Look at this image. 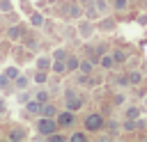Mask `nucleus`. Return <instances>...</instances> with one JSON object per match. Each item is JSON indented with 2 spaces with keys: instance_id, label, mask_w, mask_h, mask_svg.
I'll list each match as a JSON object with an SVG mask.
<instances>
[{
  "instance_id": "obj_28",
  "label": "nucleus",
  "mask_w": 147,
  "mask_h": 142,
  "mask_svg": "<svg viewBox=\"0 0 147 142\" xmlns=\"http://www.w3.org/2000/svg\"><path fill=\"white\" fill-rule=\"evenodd\" d=\"M117 128H119L117 121H108V131H110V133H117Z\"/></svg>"
},
{
  "instance_id": "obj_15",
  "label": "nucleus",
  "mask_w": 147,
  "mask_h": 142,
  "mask_svg": "<svg viewBox=\"0 0 147 142\" xmlns=\"http://www.w3.org/2000/svg\"><path fill=\"white\" fill-rule=\"evenodd\" d=\"M140 117V108L138 105H129L126 108V119H138Z\"/></svg>"
},
{
  "instance_id": "obj_9",
  "label": "nucleus",
  "mask_w": 147,
  "mask_h": 142,
  "mask_svg": "<svg viewBox=\"0 0 147 142\" xmlns=\"http://www.w3.org/2000/svg\"><path fill=\"white\" fill-rule=\"evenodd\" d=\"M51 69H53L55 73H67V60H53Z\"/></svg>"
},
{
  "instance_id": "obj_30",
  "label": "nucleus",
  "mask_w": 147,
  "mask_h": 142,
  "mask_svg": "<svg viewBox=\"0 0 147 142\" xmlns=\"http://www.w3.org/2000/svg\"><path fill=\"white\" fill-rule=\"evenodd\" d=\"M5 112H7V105H5V101L0 98V117H5Z\"/></svg>"
},
{
  "instance_id": "obj_5",
  "label": "nucleus",
  "mask_w": 147,
  "mask_h": 142,
  "mask_svg": "<svg viewBox=\"0 0 147 142\" xmlns=\"http://www.w3.org/2000/svg\"><path fill=\"white\" fill-rule=\"evenodd\" d=\"M39 115H41V117H55V115H57V108H55L53 103H48V101H46V103H41Z\"/></svg>"
},
{
  "instance_id": "obj_13",
  "label": "nucleus",
  "mask_w": 147,
  "mask_h": 142,
  "mask_svg": "<svg viewBox=\"0 0 147 142\" xmlns=\"http://www.w3.org/2000/svg\"><path fill=\"white\" fill-rule=\"evenodd\" d=\"M14 85H16V89H25V87L30 85V80H28L25 76H21V73H18V76L14 78Z\"/></svg>"
},
{
  "instance_id": "obj_4",
  "label": "nucleus",
  "mask_w": 147,
  "mask_h": 142,
  "mask_svg": "<svg viewBox=\"0 0 147 142\" xmlns=\"http://www.w3.org/2000/svg\"><path fill=\"white\" fill-rule=\"evenodd\" d=\"M55 121L60 128H71L76 124V112L74 110H64V112H57L55 115Z\"/></svg>"
},
{
  "instance_id": "obj_2",
  "label": "nucleus",
  "mask_w": 147,
  "mask_h": 142,
  "mask_svg": "<svg viewBox=\"0 0 147 142\" xmlns=\"http://www.w3.org/2000/svg\"><path fill=\"white\" fill-rule=\"evenodd\" d=\"M57 128H60V126H57L55 117H41V119H37V133L44 135V137H48V135L55 133Z\"/></svg>"
},
{
  "instance_id": "obj_25",
  "label": "nucleus",
  "mask_w": 147,
  "mask_h": 142,
  "mask_svg": "<svg viewBox=\"0 0 147 142\" xmlns=\"http://www.w3.org/2000/svg\"><path fill=\"white\" fill-rule=\"evenodd\" d=\"M0 11H11V2L9 0H0Z\"/></svg>"
},
{
  "instance_id": "obj_26",
  "label": "nucleus",
  "mask_w": 147,
  "mask_h": 142,
  "mask_svg": "<svg viewBox=\"0 0 147 142\" xmlns=\"http://www.w3.org/2000/svg\"><path fill=\"white\" fill-rule=\"evenodd\" d=\"M9 82H11V80L2 73V76H0V89H7V87H9Z\"/></svg>"
},
{
  "instance_id": "obj_11",
  "label": "nucleus",
  "mask_w": 147,
  "mask_h": 142,
  "mask_svg": "<svg viewBox=\"0 0 147 142\" xmlns=\"http://www.w3.org/2000/svg\"><path fill=\"white\" fill-rule=\"evenodd\" d=\"M51 64H53L51 57H39V60H37V69H41V71H48Z\"/></svg>"
},
{
  "instance_id": "obj_29",
  "label": "nucleus",
  "mask_w": 147,
  "mask_h": 142,
  "mask_svg": "<svg viewBox=\"0 0 147 142\" xmlns=\"http://www.w3.org/2000/svg\"><path fill=\"white\" fill-rule=\"evenodd\" d=\"M48 140H53V142H62V140H64V135H57V133H51V135H48Z\"/></svg>"
},
{
  "instance_id": "obj_10",
  "label": "nucleus",
  "mask_w": 147,
  "mask_h": 142,
  "mask_svg": "<svg viewBox=\"0 0 147 142\" xmlns=\"http://www.w3.org/2000/svg\"><path fill=\"white\" fill-rule=\"evenodd\" d=\"M25 137H28V133H25L23 126H16V128L9 133V140H25Z\"/></svg>"
},
{
  "instance_id": "obj_14",
  "label": "nucleus",
  "mask_w": 147,
  "mask_h": 142,
  "mask_svg": "<svg viewBox=\"0 0 147 142\" xmlns=\"http://www.w3.org/2000/svg\"><path fill=\"white\" fill-rule=\"evenodd\" d=\"M126 78H129V85H138L142 80V73L140 71H131V73H126Z\"/></svg>"
},
{
  "instance_id": "obj_23",
  "label": "nucleus",
  "mask_w": 147,
  "mask_h": 142,
  "mask_svg": "<svg viewBox=\"0 0 147 142\" xmlns=\"http://www.w3.org/2000/svg\"><path fill=\"white\" fill-rule=\"evenodd\" d=\"M53 60H67V50H64V48H57V50L53 53Z\"/></svg>"
},
{
  "instance_id": "obj_12",
  "label": "nucleus",
  "mask_w": 147,
  "mask_h": 142,
  "mask_svg": "<svg viewBox=\"0 0 147 142\" xmlns=\"http://www.w3.org/2000/svg\"><path fill=\"white\" fill-rule=\"evenodd\" d=\"M78 64H80V60H78V57L67 55V71H76V69H78Z\"/></svg>"
},
{
  "instance_id": "obj_20",
  "label": "nucleus",
  "mask_w": 147,
  "mask_h": 142,
  "mask_svg": "<svg viewBox=\"0 0 147 142\" xmlns=\"http://www.w3.org/2000/svg\"><path fill=\"white\" fill-rule=\"evenodd\" d=\"M113 7H115L117 11H124V9L129 7V0H113Z\"/></svg>"
},
{
  "instance_id": "obj_16",
  "label": "nucleus",
  "mask_w": 147,
  "mask_h": 142,
  "mask_svg": "<svg viewBox=\"0 0 147 142\" xmlns=\"http://www.w3.org/2000/svg\"><path fill=\"white\" fill-rule=\"evenodd\" d=\"M30 23H32L34 27H41V25H44V16H41L39 11H34V14L30 16Z\"/></svg>"
},
{
  "instance_id": "obj_7",
  "label": "nucleus",
  "mask_w": 147,
  "mask_h": 142,
  "mask_svg": "<svg viewBox=\"0 0 147 142\" xmlns=\"http://www.w3.org/2000/svg\"><path fill=\"white\" fill-rule=\"evenodd\" d=\"M7 37H9L11 41H18V39L23 37V27H21V25H11V27L7 30Z\"/></svg>"
},
{
  "instance_id": "obj_22",
  "label": "nucleus",
  "mask_w": 147,
  "mask_h": 142,
  "mask_svg": "<svg viewBox=\"0 0 147 142\" xmlns=\"http://www.w3.org/2000/svg\"><path fill=\"white\" fill-rule=\"evenodd\" d=\"M34 98H37V101H39V103H46V101H48V92H46V89H39V92H37V96H34Z\"/></svg>"
},
{
  "instance_id": "obj_27",
  "label": "nucleus",
  "mask_w": 147,
  "mask_h": 142,
  "mask_svg": "<svg viewBox=\"0 0 147 142\" xmlns=\"http://www.w3.org/2000/svg\"><path fill=\"white\" fill-rule=\"evenodd\" d=\"M28 101H30V94L28 92H21L18 94V103H28Z\"/></svg>"
},
{
  "instance_id": "obj_19",
  "label": "nucleus",
  "mask_w": 147,
  "mask_h": 142,
  "mask_svg": "<svg viewBox=\"0 0 147 142\" xmlns=\"http://www.w3.org/2000/svg\"><path fill=\"white\" fill-rule=\"evenodd\" d=\"M99 62H101V66H103V69H110V66L115 64V60H113V55H103V57H101Z\"/></svg>"
},
{
  "instance_id": "obj_21",
  "label": "nucleus",
  "mask_w": 147,
  "mask_h": 142,
  "mask_svg": "<svg viewBox=\"0 0 147 142\" xmlns=\"http://www.w3.org/2000/svg\"><path fill=\"white\" fill-rule=\"evenodd\" d=\"M46 80H48V76H46V71H41V69H39V71L34 73V82H46Z\"/></svg>"
},
{
  "instance_id": "obj_24",
  "label": "nucleus",
  "mask_w": 147,
  "mask_h": 142,
  "mask_svg": "<svg viewBox=\"0 0 147 142\" xmlns=\"http://www.w3.org/2000/svg\"><path fill=\"white\" fill-rule=\"evenodd\" d=\"M69 140H71V142H83V140H87V135H85V133H74Z\"/></svg>"
},
{
  "instance_id": "obj_17",
  "label": "nucleus",
  "mask_w": 147,
  "mask_h": 142,
  "mask_svg": "<svg viewBox=\"0 0 147 142\" xmlns=\"http://www.w3.org/2000/svg\"><path fill=\"white\" fill-rule=\"evenodd\" d=\"M2 73H5V76H7L9 80H14V78H16V76H18L21 71H18V66H7V69H5Z\"/></svg>"
},
{
  "instance_id": "obj_1",
  "label": "nucleus",
  "mask_w": 147,
  "mask_h": 142,
  "mask_svg": "<svg viewBox=\"0 0 147 142\" xmlns=\"http://www.w3.org/2000/svg\"><path fill=\"white\" fill-rule=\"evenodd\" d=\"M103 128H106V119H103L101 112H90L85 117V131L96 133V131H103Z\"/></svg>"
},
{
  "instance_id": "obj_8",
  "label": "nucleus",
  "mask_w": 147,
  "mask_h": 142,
  "mask_svg": "<svg viewBox=\"0 0 147 142\" xmlns=\"http://www.w3.org/2000/svg\"><path fill=\"white\" fill-rule=\"evenodd\" d=\"M92 66H94V60H80V64H78V69H80L83 76H90L92 73Z\"/></svg>"
},
{
  "instance_id": "obj_18",
  "label": "nucleus",
  "mask_w": 147,
  "mask_h": 142,
  "mask_svg": "<svg viewBox=\"0 0 147 142\" xmlns=\"http://www.w3.org/2000/svg\"><path fill=\"white\" fill-rule=\"evenodd\" d=\"M113 60H115V64L117 62L122 64V62H126V53L124 50H113Z\"/></svg>"
},
{
  "instance_id": "obj_6",
  "label": "nucleus",
  "mask_w": 147,
  "mask_h": 142,
  "mask_svg": "<svg viewBox=\"0 0 147 142\" xmlns=\"http://www.w3.org/2000/svg\"><path fill=\"white\" fill-rule=\"evenodd\" d=\"M39 110H41V103H39L37 98L25 103V115H32V117H34V115H39Z\"/></svg>"
},
{
  "instance_id": "obj_3",
  "label": "nucleus",
  "mask_w": 147,
  "mask_h": 142,
  "mask_svg": "<svg viewBox=\"0 0 147 142\" xmlns=\"http://www.w3.org/2000/svg\"><path fill=\"white\" fill-rule=\"evenodd\" d=\"M64 105H67V110H80L83 108V98H80V94L78 92H74V89H69V92H64Z\"/></svg>"
}]
</instances>
